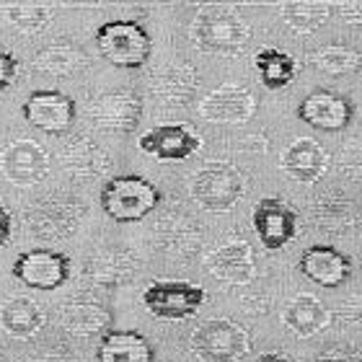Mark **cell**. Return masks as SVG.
<instances>
[{
	"label": "cell",
	"mask_w": 362,
	"mask_h": 362,
	"mask_svg": "<svg viewBox=\"0 0 362 362\" xmlns=\"http://www.w3.org/2000/svg\"><path fill=\"white\" fill-rule=\"evenodd\" d=\"M207 300V293L187 279H153L143 290V305L148 313L163 321L192 318Z\"/></svg>",
	"instance_id": "8992f818"
},
{
	"label": "cell",
	"mask_w": 362,
	"mask_h": 362,
	"mask_svg": "<svg viewBox=\"0 0 362 362\" xmlns=\"http://www.w3.org/2000/svg\"><path fill=\"white\" fill-rule=\"evenodd\" d=\"M31 362H81V360H78L65 344H52V347L37 352Z\"/></svg>",
	"instance_id": "8d00e7d4"
},
{
	"label": "cell",
	"mask_w": 362,
	"mask_h": 362,
	"mask_svg": "<svg viewBox=\"0 0 362 362\" xmlns=\"http://www.w3.org/2000/svg\"><path fill=\"white\" fill-rule=\"evenodd\" d=\"M21 285L34 287V290H57L68 282L70 277V259L68 254L54 249H31L18 254L11 269Z\"/></svg>",
	"instance_id": "9c48e42d"
},
{
	"label": "cell",
	"mask_w": 362,
	"mask_h": 362,
	"mask_svg": "<svg viewBox=\"0 0 362 362\" xmlns=\"http://www.w3.org/2000/svg\"><path fill=\"white\" fill-rule=\"evenodd\" d=\"M282 324L290 334L300 337V339H310L332 324V310L326 308L324 300H318L316 295L300 293L290 298L282 308Z\"/></svg>",
	"instance_id": "d4e9b609"
},
{
	"label": "cell",
	"mask_w": 362,
	"mask_h": 362,
	"mask_svg": "<svg viewBox=\"0 0 362 362\" xmlns=\"http://www.w3.org/2000/svg\"><path fill=\"white\" fill-rule=\"evenodd\" d=\"M337 13L347 26H355V29H362V0L360 3H339L337 6Z\"/></svg>",
	"instance_id": "74e56055"
},
{
	"label": "cell",
	"mask_w": 362,
	"mask_h": 362,
	"mask_svg": "<svg viewBox=\"0 0 362 362\" xmlns=\"http://www.w3.org/2000/svg\"><path fill=\"white\" fill-rule=\"evenodd\" d=\"M60 160L65 174H70L78 181H93L98 176H106L112 168L109 153L86 135L68 140L60 153Z\"/></svg>",
	"instance_id": "cb8c5ba5"
},
{
	"label": "cell",
	"mask_w": 362,
	"mask_h": 362,
	"mask_svg": "<svg viewBox=\"0 0 362 362\" xmlns=\"http://www.w3.org/2000/svg\"><path fill=\"white\" fill-rule=\"evenodd\" d=\"M199 73L189 62H171L153 73L151 96L166 109H181L197 96Z\"/></svg>",
	"instance_id": "ac0fdd59"
},
{
	"label": "cell",
	"mask_w": 362,
	"mask_h": 362,
	"mask_svg": "<svg viewBox=\"0 0 362 362\" xmlns=\"http://www.w3.org/2000/svg\"><path fill=\"white\" fill-rule=\"evenodd\" d=\"M137 145L160 163H181L202 151V137L189 124H158L143 132Z\"/></svg>",
	"instance_id": "7c38bea8"
},
{
	"label": "cell",
	"mask_w": 362,
	"mask_h": 362,
	"mask_svg": "<svg viewBox=\"0 0 362 362\" xmlns=\"http://www.w3.org/2000/svg\"><path fill=\"white\" fill-rule=\"evenodd\" d=\"M160 204V189L145 176H112L101 189V210L117 223H137Z\"/></svg>",
	"instance_id": "277c9868"
},
{
	"label": "cell",
	"mask_w": 362,
	"mask_h": 362,
	"mask_svg": "<svg viewBox=\"0 0 362 362\" xmlns=\"http://www.w3.org/2000/svg\"><path fill=\"white\" fill-rule=\"evenodd\" d=\"M337 168L349 181H362V135H349L337 153Z\"/></svg>",
	"instance_id": "d6a6232c"
},
{
	"label": "cell",
	"mask_w": 362,
	"mask_h": 362,
	"mask_svg": "<svg viewBox=\"0 0 362 362\" xmlns=\"http://www.w3.org/2000/svg\"><path fill=\"white\" fill-rule=\"evenodd\" d=\"M18 70H21V65H18V57L0 49V93H3V90H8L11 86L16 83V81H18Z\"/></svg>",
	"instance_id": "d590c367"
},
{
	"label": "cell",
	"mask_w": 362,
	"mask_h": 362,
	"mask_svg": "<svg viewBox=\"0 0 362 362\" xmlns=\"http://www.w3.org/2000/svg\"><path fill=\"white\" fill-rule=\"evenodd\" d=\"M60 326L76 337H104L112 326V310L88 293L73 295L60 305Z\"/></svg>",
	"instance_id": "ffe728a7"
},
{
	"label": "cell",
	"mask_w": 362,
	"mask_h": 362,
	"mask_svg": "<svg viewBox=\"0 0 362 362\" xmlns=\"http://www.w3.org/2000/svg\"><path fill=\"white\" fill-rule=\"evenodd\" d=\"M352 114H355V106L349 104L347 98L326 88L308 93L300 101V106H298V117L305 124L324 129V132H339V129H344L352 122Z\"/></svg>",
	"instance_id": "44dd1931"
},
{
	"label": "cell",
	"mask_w": 362,
	"mask_h": 362,
	"mask_svg": "<svg viewBox=\"0 0 362 362\" xmlns=\"http://www.w3.org/2000/svg\"><path fill=\"white\" fill-rule=\"evenodd\" d=\"M96 45L101 57L117 68H143L153 49L151 34L145 31V26L129 18L106 21L96 31Z\"/></svg>",
	"instance_id": "5b68a950"
},
{
	"label": "cell",
	"mask_w": 362,
	"mask_h": 362,
	"mask_svg": "<svg viewBox=\"0 0 362 362\" xmlns=\"http://www.w3.org/2000/svg\"><path fill=\"white\" fill-rule=\"evenodd\" d=\"M78 104L76 98H70L68 93H60V90L45 88V90H34L26 104H23V117L31 127H37L39 132L52 137H60L65 132H70L73 122H76Z\"/></svg>",
	"instance_id": "8fae6325"
},
{
	"label": "cell",
	"mask_w": 362,
	"mask_h": 362,
	"mask_svg": "<svg viewBox=\"0 0 362 362\" xmlns=\"http://www.w3.org/2000/svg\"><path fill=\"white\" fill-rule=\"evenodd\" d=\"M156 352L143 334L109 329L96 347V362H153Z\"/></svg>",
	"instance_id": "484cf974"
},
{
	"label": "cell",
	"mask_w": 362,
	"mask_h": 362,
	"mask_svg": "<svg viewBox=\"0 0 362 362\" xmlns=\"http://www.w3.org/2000/svg\"><path fill=\"white\" fill-rule=\"evenodd\" d=\"M310 218H313L318 230H324V233L349 235L362 228V207L352 197L334 189V192H326V194L313 199Z\"/></svg>",
	"instance_id": "2e32d148"
},
{
	"label": "cell",
	"mask_w": 362,
	"mask_h": 362,
	"mask_svg": "<svg viewBox=\"0 0 362 362\" xmlns=\"http://www.w3.org/2000/svg\"><path fill=\"white\" fill-rule=\"evenodd\" d=\"M0 13L18 34L34 37L39 31L47 29V23L52 21V8L37 6V3H21V6H3Z\"/></svg>",
	"instance_id": "1f68e13d"
},
{
	"label": "cell",
	"mask_w": 362,
	"mask_h": 362,
	"mask_svg": "<svg viewBox=\"0 0 362 362\" xmlns=\"http://www.w3.org/2000/svg\"><path fill=\"white\" fill-rule=\"evenodd\" d=\"M332 166V158L326 148L313 137H298L279 153V168L285 171L290 179L300 181V184H316L326 176Z\"/></svg>",
	"instance_id": "d6986e66"
},
{
	"label": "cell",
	"mask_w": 362,
	"mask_h": 362,
	"mask_svg": "<svg viewBox=\"0 0 362 362\" xmlns=\"http://www.w3.org/2000/svg\"><path fill=\"white\" fill-rule=\"evenodd\" d=\"M257 96L246 86L226 83L199 101V117L210 124H243L257 114Z\"/></svg>",
	"instance_id": "5bb4252c"
},
{
	"label": "cell",
	"mask_w": 362,
	"mask_h": 362,
	"mask_svg": "<svg viewBox=\"0 0 362 362\" xmlns=\"http://www.w3.org/2000/svg\"><path fill=\"white\" fill-rule=\"evenodd\" d=\"M310 62L326 76L347 78L362 70V52L349 45H326L310 54Z\"/></svg>",
	"instance_id": "f546056e"
},
{
	"label": "cell",
	"mask_w": 362,
	"mask_h": 362,
	"mask_svg": "<svg viewBox=\"0 0 362 362\" xmlns=\"http://www.w3.org/2000/svg\"><path fill=\"white\" fill-rule=\"evenodd\" d=\"M83 65H86V52L76 42H70V39H60V42L42 47L37 52V57H34V68L39 73L52 78H62V81L76 76Z\"/></svg>",
	"instance_id": "83f0119b"
},
{
	"label": "cell",
	"mask_w": 362,
	"mask_h": 362,
	"mask_svg": "<svg viewBox=\"0 0 362 362\" xmlns=\"http://www.w3.org/2000/svg\"><path fill=\"white\" fill-rule=\"evenodd\" d=\"M11 233H13V218H11V212L0 204V249L11 241Z\"/></svg>",
	"instance_id": "f35d334b"
},
{
	"label": "cell",
	"mask_w": 362,
	"mask_h": 362,
	"mask_svg": "<svg viewBox=\"0 0 362 362\" xmlns=\"http://www.w3.org/2000/svg\"><path fill=\"white\" fill-rule=\"evenodd\" d=\"M0 362H3V360H0Z\"/></svg>",
	"instance_id": "b9f144b4"
},
{
	"label": "cell",
	"mask_w": 362,
	"mask_h": 362,
	"mask_svg": "<svg viewBox=\"0 0 362 362\" xmlns=\"http://www.w3.org/2000/svg\"><path fill=\"white\" fill-rule=\"evenodd\" d=\"M251 226L264 249L279 251L298 235V212L277 197H264L254 204Z\"/></svg>",
	"instance_id": "4fadbf2b"
},
{
	"label": "cell",
	"mask_w": 362,
	"mask_h": 362,
	"mask_svg": "<svg viewBox=\"0 0 362 362\" xmlns=\"http://www.w3.org/2000/svg\"><path fill=\"white\" fill-rule=\"evenodd\" d=\"M45 326V310L26 295H13L0 305V329L13 339H31Z\"/></svg>",
	"instance_id": "4316f807"
},
{
	"label": "cell",
	"mask_w": 362,
	"mask_h": 362,
	"mask_svg": "<svg viewBox=\"0 0 362 362\" xmlns=\"http://www.w3.org/2000/svg\"><path fill=\"white\" fill-rule=\"evenodd\" d=\"M339 321L347 326H355V329H362V293L349 295L347 300L339 305Z\"/></svg>",
	"instance_id": "e575fe53"
},
{
	"label": "cell",
	"mask_w": 362,
	"mask_h": 362,
	"mask_svg": "<svg viewBox=\"0 0 362 362\" xmlns=\"http://www.w3.org/2000/svg\"><path fill=\"white\" fill-rule=\"evenodd\" d=\"M204 264L210 274L226 285H249L257 277V254L249 241L228 238L207 254Z\"/></svg>",
	"instance_id": "9a60e30c"
},
{
	"label": "cell",
	"mask_w": 362,
	"mask_h": 362,
	"mask_svg": "<svg viewBox=\"0 0 362 362\" xmlns=\"http://www.w3.org/2000/svg\"><path fill=\"white\" fill-rule=\"evenodd\" d=\"M313 362H362V349L347 341H337L329 344L313 357Z\"/></svg>",
	"instance_id": "836d02e7"
},
{
	"label": "cell",
	"mask_w": 362,
	"mask_h": 362,
	"mask_svg": "<svg viewBox=\"0 0 362 362\" xmlns=\"http://www.w3.org/2000/svg\"><path fill=\"white\" fill-rule=\"evenodd\" d=\"M156 246L171 257H192L202 246V228L192 215L181 210L163 212L156 223Z\"/></svg>",
	"instance_id": "603a6c76"
},
{
	"label": "cell",
	"mask_w": 362,
	"mask_h": 362,
	"mask_svg": "<svg viewBox=\"0 0 362 362\" xmlns=\"http://www.w3.org/2000/svg\"><path fill=\"white\" fill-rule=\"evenodd\" d=\"M298 269H300L303 277H308L310 282H316L321 287H339L352 274V262L337 246L316 243V246H308L300 254Z\"/></svg>",
	"instance_id": "7402d4cb"
},
{
	"label": "cell",
	"mask_w": 362,
	"mask_h": 362,
	"mask_svg": "<svg viewBox=\"0 0 362 362\" xmlns=\"http://www.w3.org/2000/svg\"><path fill=\"white\" fill-rule=\"evenodd\" d=\"M360 117H362V106H360Z\"/></svg>",
	"instance_id": "60d3db41"
},
{
	"label": "cell",
	"mask_w": 362,
	"mask_h": 362,
	"mask_svg": "<svg viewBox=\"0 0 362 362\" xmlns=\"http://www.w3.org/2000/svg\"><path fill=\"white\" fill-rule=\"evenodd\" d=\"M88 122L101 132L127 135L140 124L143 117V98L135 90H109L93 96L86 106Z\"/></svg>",
	"instance_id": "ba28073f"
},
{
	"label": "cell",
	"mask_w": 362,
	"mask_h": 362,
	"mask_svg": "<svg viewBox=\"0 0 362 362\" xmlns=\"http://www.w3.org/2000/svg\"><path fill=\"white\" fill-rule=\"evenodd\" d=\"M279 13H282V21H285L287 29H293L295 34H313V31H318L329 21L332 6L295 0V3H282Z\"/></svg>",
	"instance_id": "4dcf8cb0"
},
{
	"label": "cell",
	"mask_w": 362,
	"mask_h": 362,
	"mask_svg": "<svg viewBox=\"0 0 362 362\" xmlns=\"http://www.w3.org/2000/svg\"><path fill=\"white\" fill-rule=\"evenodd\" d=\"M189 352L199 362H241L251 352V332L230 318H207L189 334Z\"/></svg>",
	"instance_id": "7a4b0ae2"
},
{
	"label": "cell",
	"mask_w": 362,
	"mask_h": 362,
	"mask_svg": "<svg viewBox=\"0 0 362 362\" xmlns=\"http://www.w3.org/2000/svg\"><path fill=\"white\" fill-rule=\"evenodd\" d=\"M49 153L34 140H13L0 151V174L13 187H37L49 176Z\"/></svg>",
	"instance_id": "30bf717a"
},
{
	"label": "cell",
	"mask_w": 362,
	"mask_h": 362,
	"mask_svg": "<svg viewBox=\"0 0 362 362\" xmlns=\"http://www.w3.org/2000/svg\"><path fill=\"white\" fill-rule=\"evenodd\" d=\"M257 362H293V360L285 355H279V352H267V355H262Z\"/></svg>",
	"instance_id": "ab89813d"
},
{
	"label": "cell",
	"mask_w": 362,
	"mask_h": 362,
	"mask_svg": "<svg viewBox=\"0 0 362 362\" xmlns=\"http://www.w3.org/2000/svg\"><path fill=\"white\" fill-rule=\"evenodd\" d=\"M243 192V174L228 160H210L189 176V194L207 212H230Z\"/></svg>",
	"instance_id": "3957f363"
},
{
	"label": "cell",
	"mask_w": 362,
	"mask_h": 362,
	"mask_svg": "<svg viewBox=\"0 0 362 362\" xmlns=\"http://www.w3.org/2000/svg\"><path fill=\"white\" fill-rule=\"evenodd\" d=\"M86 218V204L78 197H47L29 210L26 228L37 241L54 243L76 233L81 220Z\"/></svg>",
	"instance_id": "52a82bcc"
},
{
	"label": "cell",
	"mask_w": 362,
	"mask_h": 362,
	"mask_svg": "<svg viewBox=\"0 0 362 362\" xmlns=\"http://www.w3.org/2000/svg\"><path fill=\"white\" fill-rule=\"evenodd\" d=\"M140 257L132 249L124 246H112V249H101L86 262L83 277L90 285L98 287H119L127 285L137 277L140 272Z\"/></svg>",
	"instance_id": "e0dca14e"
},
{
	"label": "cell",
	"mask_w": 362,
	"mask_h": 362,
	"mask_svg": "<svg viewBox=\"0 0 362 362\" xmlns=\"http://www.w3.org/2000/svg\"><path fill=\"white\" fill-rule=\"evenodd\" d=\"M254 68H257L262 86L269 90L287 88L298 76V60L285 49H277V47H262L254 54Z\"/></svg>",
	"instance_id": "f1b7e54d"
},
{
	"label": "cell",
	"mask_w": 362,
	"mask_h": 362,
	"mask_svg": "<svg viewBox=\"0 0 362 362\" xmlns=\"http://www.w3.org/2000/svg\"><path fill=\"white\" fill-rule=\"evenodd\" d=\"M192 45L204 54L235 57L246 49L251 39L249 23L243 21L235 8L228 6H202L189 26Z\"/></svg>",
	"instance_id": "6da1fadb"
}]
</instances>
